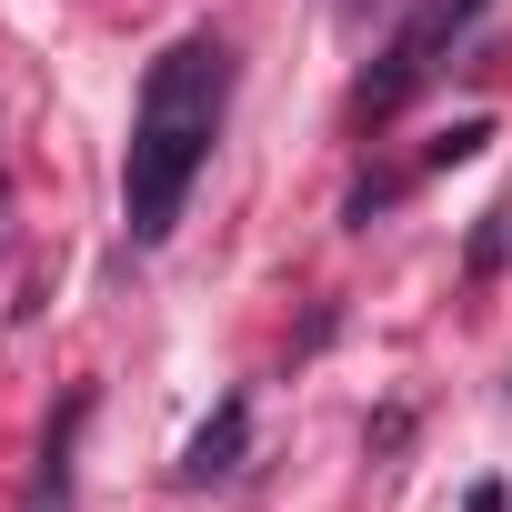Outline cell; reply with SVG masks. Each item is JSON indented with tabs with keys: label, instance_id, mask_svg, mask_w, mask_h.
Returning <instances> with one entry per match:
<instances>
[{
	"label": "cell",
	"instance_id": "1",
	"mask_svg": "<svg viewBox=\"0 0 512 512\" xmlns=\"http://www.w3.org/2000/svg\"><path fill=\"white\" fill-rule=\"evenodd\" d=\"M231 121V41L221 31H181L141 91H131V141H121V221H131V251H161L211 141Z\"/></svg>",
	"mask_w": 512,
	"mask_h": 512
},
{
	"label": "cell",
	"instance_id": "2",
	"mask_svg": "<svg viewBox=\"0 0 512 512\" xmlns=\"http://www.w3.org/2000/svg\"><path fill=\"white\" fill-rule=\"evenodd\" d=\"M482 11H492V0H412L402 31L382 41V61H372V71H362V91H352V131H382V121H392V111L442 71V51H452Z\"/></svg>",
	"mask_w": 512,
	"mask_h": 512
},
{
	"label": "cell",
	"instance_id": "3",
	"mask_svg": "<svg viewBox=\"0 0 512 512\" xmlns=\"http://www.w3.org/2000/svg\"><path fill=\"white\" fill-rule=\"evenodd\" d=\"M251 462V392H221L211 402V422L191 432V452H181V482L191 492H211V482H231Z\"/></svg>",
	"mask_w": 512,
	"mask_h": 512
},
{
	"label": "cell",
	"instance_id": "4",
	"mask_svg": "<svg viewBox=\"0 0 512 512\" xmlns=\"http://www.w3.org/2000/svg\"><path fill=\"white\" fill-rule=\"evenodd\" d=\"M81 422H91V392H71V402H61V422L41 432V472H31V512H71V442H81Z\"/></svg>",
	"mask_w": 512,
	"mask_h": 512
},
{
	"label": "cell",
	"instance_id": "5",
	"mask_svg": "<svg viewBox=\"0 0 512 512\" xmlns=\"http://www.w3.org/2000/svg\"><path fill=\"white\" fill-rule=\"evenodd\" d=\"M512 251V211H482V231H472V272H492Z\"/></svg>",
	"mask_w": 512,
	"mask_h": 512
},
{
	"label": "cell",
	"instance_id": "6",
	"mask_svg": "<svg viewBox=\"0 0 512 512\" xmlns=\"http://www.w3.org/2000/svg\"><path fill=\"white\" fill-rule=\"evenodd\" d=\"M462 512H502V482H472V502Z\"/></svg>",
	"mask_w": 512,
	"mask_h": 512
},
{
	"label": "cell",
	"instance_id": "7",
	"mask_svg": "<svg viewBox=\"0 0 512 512\" xmlns=\"http://www.w3.org/2000/svg\"><path fill=\"white\" fill-rule=\"evenodd\" d=\"M502 402H512V392H502Z\"/></svg>",
	"mask_w": 512,
	"mask_h": 512
}]
</instances>
